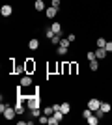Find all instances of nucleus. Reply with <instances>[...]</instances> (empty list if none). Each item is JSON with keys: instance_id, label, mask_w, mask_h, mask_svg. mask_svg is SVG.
<instances>
[{"instance_id": "obj_1", "label": "nucleus", "mask_w": 112, "mask_h": 125, "mask_svg": "<svg viewBox=\"0 0 112 125\" xmlns=\"http://www.w3.org/2000/svg\"><path fill=\"white\" fill-rule=\"evenodd\" d=\"M24 104H26V108H28V110H32V108H41V99H39V94L26 95Z\"/></svg>"}, {"instance_id": "obj_2", "label": "nucleus", "mask_w": 112, "mask_h": 125, "mask_svg": "<svg viewBox=\"0 0 112 125\" xmlns=\"http://www.w3.org/2000/svg\"><path fill=\"white\" fill-rule=\"evenodd\" d=\"M2 116H4V120H8V121L15 120V116H17V110H15V106L8 104V106H6V110L2 112Z\"/></svg>"}, {"instance_id": "obj_3", "label": "nucleus", "mask_w": 112, "mask_h": 125, "mask_svg": "<svg viewBox=\"0 0 112 125\" xmlns=\"http://www.w3.org/2000/svg\"><path fill=\"white\" fill-rule=\"evenodd\" d=\"M24 67H26V73H28V75L36 73V69H37L36 60H34V58H24Z\"/></svg>"}, {"instance_id": "obj_4", "label": "nucleus", "mask_w": 112, "mask_h": 125, "mask_svg": "<svg viewBox=\"0 0 112 125\" xmlns=\"http://www.w3.org/2000/svg\"><path fill=\"white\" fill-rule=\"evenodd\" d=\"M0 15L4 17V19L11 17V15H13V6H11V4H4L2 8H0Z\"/></svg>"}, {"instance_id": "obj_5", "label": "nucleus", "mask_w": 112, "mask_h": 125, "mask_svg": "<svg viewBox=\"0 0 112 125\" xmlns=\"http://www.w3.org/2000/svg\"><path fill=\"white\" fill-rule=\"evenodd\" d=\"M101 103H103L101 99H97V97H92V99L88 101V104H86V106H88V108H92L93 112H95V110L101 108Z\"/></svg>"}, {"instance_id": "obj_6", "label": "nucleus", "mask_w": 112, "mask_h": 125, "mask_svg": "<svg viewBox=\"0 0 112 125\" xmlns=\"http://www.w3.org/2000/svg\"><path fill=\"white\" fill-rule=\"evenodd\" d=\"M32 77H30V75L28 73H24V75H21V80H19V84H21L22 88H28V86H32Z\"/></svg>"}, {"instance_id": "obj_7", "label": "nucleus", "mask_w": 112, "mask_h": 125, "mask_svg": "<svg viewBox=\"0 0 112 125\" xmlns=\"http://www.w3.org/2000/svg\"><path fill=\"white\" fill-rule=\"evenodd\" d=\"M58 8H54V6H49L47 10H45V17L47 19H56V15H58Z\"/></svg>"}, {"instance_id": "obj_8", "label": "nucleus", "mask_w": 112, "mask_h": 125, "mask_svg": "<svg viewBox=\"0 0 112 125\" xmlns=\"http://www.w3.org/2000/svg\"><path fill=\"white\" fill-rule=\"evenodd\" d=\"M95 56H97V60H107L108 58L107 49L105 47H95Z\"/></svg>"}, {"instance_id": "obj_9", "label": "nucleus", "mask_w": 112, "mask_h": 125, "mask_svg": "<svg viewBox=\"0 0 112 125\" xmlns=\"http://www.w3.org/2000/svg\"><path fill=\"white\" fill-rule=\"evenodd\" d=\"M45 10H47V6H45L43 0H36L34 2V11H45Z\"/></svg>"}, {"instance_id": "obj_10", "label": "nucleus", "mask_w": 112, "mask_h": 125, "mask_svg": "<svg viewBox=\"0 0 112 125\" xmlns=\"http://www.w3.org/2000/svg\"><path fill=\"white\" fill-rule=\"evenodd\" d=\"M28 49H30V51H37V49H39V39H37V37H32V39L28 41Z\"/></svg>"}, {"instance_id": "obj_11", "label": "nucleus", "mask_w": 112, "mask_h": 125, "mask_svg": "<svg viewBox=\"0 0 112 125\" xmlns=\"http://www.w3.org/2000/svg\"><path fill=\"white\" fill-rule=\"evenodd\" d=\"M69 52V47H64V45H56V54L58 56H65Z\"/></svg>"}, {"instance_id": "obj_12", "label": "nucleus", "mask_w": 112, "mask_h": 125, "mask_svg": "<svg viewBox=\"0 0 112 125\" xmlns=\"http://www.w3.org/2000/svg\"><path fill=\"white\" fill-rule=\"evenodd\" d=\"M60 110H62V112H64V114L67 116V114L71 112V103H67V101H64V103H60Z\"/></svg>"}, {"instance_id": "obj_13", "label": "nucleus", "mask_w": 112, "mask_h": 125, "mask_svg": "<svg viewBox=\"0 0 112 125\" xmlns=\"http://www.w3.org/2000/svg\"><path fill=\"white\" fill-rule=\"evenodd\" d=\"M88 67H90L92 73H95L97 69H99V62H97V58H95V60H90V62H88Z\"/></svg>"}, {"instance_id": "obj_14", "label": "nucleus", "mask_w": 112, "mask_h": 125, "mask_svg": "<svg viewBox=\"0 0 112 125\" xmlns=\"http://www.w3.org/2000/svg\"><path fill=\"white\" fill-rule=\"evenodd\" d=\"M99 110H103L105 114H108V112L112 110V104L108 103V101H103V103H101V108H99Z\"/></svg>"}, {"instance_id": "obj_15", "label": "nucleus", "mask_w": 112, "mask_h": 125, "mask_svg": "<svg viewBox=\"0 0 112 125\" xmlns=\"http://www.w3.org/2000/svg\"><path fill=\"white\" fill-rule=\"evenodd\" d=\"M51 28H52L54 34H62V32H64V30H62V22H58V21L52 22V26H51Z\"/></svg>"}, {"instance_id": "obj_16", "label": "nucleus", "mask_w": 112, "mask_h": 125, "mask_svg": "<svg viewBox=\"0 0 112 125\" xmlns=\"http://www.w3.org/2000/svg\"><path fill=\"white\" fill-rule=\"evenodd\" d=\"M86 121H88V125H97V123H99L101 120H99V118H97V116L93 114V116H90V118H88Z\"/></svg>"}, {"instance_id": "obj_17", "label": "nucleus", "mask_w": 112, "mask_h": 125, "mask_svg": "<svg viewBox=\"0 0 112 125\" xmlns=\"http://www.w3.org/2000/svg\"><path fill=\"white\" fill-rule=\"evenodd\" d=\"M41 114H43V108H32L30 110V116H32V118H39Z\"/></svg>"}, {"instance_id": "obj_18", "label": "nucleus", "mask_w": 112, "mask_h": 125, "mask_svg": "<svg viewBox=\"0 0 112 125\" xmlns=\"http://www.w3.org/2000/svg\"><path fill=\"white\" fill-rule=\"evenodd\" d=\"M43 114H47V116H52V114H54V106H52V104H47V106L43 108Z\"/></svg>"}, {"instance_id": "obj_19", "label": "nucleus", "mask_w": 112, "mask_h": 125, "mask_svg": "<svg viewBox=\"0 0 112 125\" xmlns=\"http://www.w3.org/2000/svg\"><path fill=\"white\" fill-rule=\"evenodd\" d=\"M90 116H93V110H92V108H88V106H86V108L82 110V118H84V120H88Z\"/></svg>"}, {"instance_id": "obj_20", "label": "nucleus", "mask_w": 112, "mask_h": 125, "mask_svg": "<svg viewBox=\"0 0 112 125\" xmlns=\"http://www.w3.org/2000/svg\"><path fill=\"white\" fill-rule=\"evenodd\" d=\"M69 67H71V75L79 73V63H77V62H69Z\"/></svg>"}, {"instance_id": "obj_21", "label": "nucleus", "mask_w": 112, "mask_h": 125, "mask_svg": "<svg viewBox=\"0 0 112 125\" xmlns=\"http://www.w3.org/2000/svg\"><path fill=\"white\" fill-rule=\"evenodd\" d=\"M95 47H107V39H105V37H97L95 39Z\"/></svg>"}, {"instance_id": "obj_22", "label": "nucleus", "mask_w": 112, "mask_h": 125, "mask_svg": "<svg viewBox=\"0 0 112 125\" xmlns=\"http://www.w3.org/2000/svg\"><path fill=\"white\" fill-rule=\"evenodd\" d=\"M54 36H56V34H54V32H52V28H47V30H45V37H47L49 41H51V39H52Z\"/></svg>"}, {"instance_id": "obj_23", "label": "nucleus", "mask_w": 112, "mask_h": 125, "mask_svg": "<svg viewBox=\"0 0 112 125\" xmlns=\"http://www.w3.org/2000/svg\"><path fill=\"white\" fill-rule=\"evenodd\" d=\"M86 58H88V62H90V60H95V51H88V52H86Z\"/></svg>"}, {"instance_id": "obj_24", "label": "nucleus", "mask_w": 112, "mask_h": 125, "mask_svg": "<svg viewBox=\"0 0 112 125\" xmlns=\"http://www.w3.org/2000/svg\"><path fill=\"white\" fill-rule=\"evenodd\" d=\"M51 6H54V8H62V0H51Z\"/></svg>"}, {"instance_id": "obj_25", "label": "nucleus", "mask_w": 112, "mask_h": 125, "mask_svg": "<svg viewBox=\"0 0 112 125\" xmlns=\"http://www.w3.org/2000/svg\"><path fill=\"white\" fill-rule=\"evenodd\" d=\"M67 39H69V41L73 43L75 39H77V34H67Z\"/></svg>"}, {"instance_id": "obj_26", "label": "nucleus", "mask_w": 112, "mask_h": 125, "mask_svg": "<svg viewBox=\"0 0 112 125\" xmlns=\"http://www.w3.org/2000/svg\"><path fill=\"white\" fill-rule=\"evenodd\" d=\"M105 49H107V52H112V41H107V47Z\"/></svg>"}]
</instances>
